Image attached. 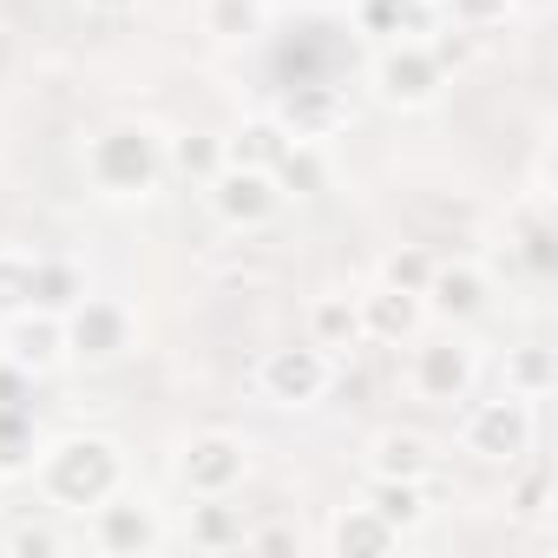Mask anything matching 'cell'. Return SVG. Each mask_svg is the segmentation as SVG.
Returning a JSON list of instances; mask_svg holds the SVG:
<instances>
[{"mask_svg": "<svg viewBox=\"0 0 558 558\" xmlns=\"http://www.w3.org/2000/svg\"><path fill=\"white\" fill-rule=\"evenodd\" d=\"M276 119H283V132H290V138H303V145H329V138H342V132H349L355 106H349V93H342V86H296L283 106H276Z\"/></svg>", "mask_w": 558, "mask_h": 558, "instance_id": "13", "label": "cell"}, {"mask_svg": "<svg viewBox=\"0 0 558 558\" xmlns=\"http://www.w3.org/2000/svg\"><path fill=\"white\" fill-rule=\"evenodd\" d=\"M204 34L217 47H256L269 34V0H204Z\"/></svg>", "mask_w": 558, "mask_h": 558, "instance_id": "24", "label": "cell"}, {"mask_svg": "<svg viewBox=\"0 0 558 558\" xmlns=\"http://www.w3.org/2000/svg\"><path fill=\"white\" fill-rule=\"evenodd\" d=\"M269 178H276V191H283V197H323L329 191V158H323V145L290 138V151L269 165Z\"/></svg>", "mask_w": 558, "mask_h": 558, "instance_id": "27", "label": "cell"}, {"mask_svg": "<svg viewBox=\"0 0 558 558\" xmlns=\"http://www.w3.org/2000/svg\"><path fill=\"white\" fill-rule=\"evenodd\" d=\"M40 460V427H34V401H0V480L34 473Z\"/></svg>", "mask_w": 558, "mask_h": 558, "instance_id": "26", "label": "cell"}, {"mask_svg": "<svg viewBox=\"0 0 558 558\" xmlns=\"http://www.w3.org/2000/svg\"><path fill=\"white\" fill-rule=\"evenodd\" d=\"M499 381H506V395H519V401H545V395L558 388V355H551L545 342H519V349H506Z\"/></svg>", "mask_w": 558, "mask_h": 558, "instance_id": "25", "label": "cell"}, {"mask_svg": "<svg viewBox=\"0 0 558 558\" xmlns=\"http://www.w3.org/2000/svg\"><path fill=\"white\" fill-rule=\"evenodd\" d=\"M283 151H290V132H283V119H276V112H256V119H243L236 132H223V165L269 171Z\"/></svg>", "mask_w": 558, "mask_h": 558, "instance_id": "22", "label": "cell"}, {"mask_svg": "<svg viewBox=\"0 0 558 558\" xmlns=\"http://www.w3.org/2000/svg\"><path fill=\"white\" fill-rule=\"evenodd\" d=\"M329 388H336V355H323L316 342L263 349V362H256V395L269 408H316Z\"/></svg>", "mask_w": 558, "mask_h": 558, "instance_id": "6", "label": "cell"}, {"mask_svg": "<svg viewBox=\"0 0 558 558\" xmlns=\"http://www.w3.org/2000/svg\"><path fill=\"white\" fill-rule=\"evenodd\" d=\"M421 8H440V0H421Z\"/></svg>", "mask_w": 558, "mask_h": 558, "instance_id": "37", "label": "cell"}, {"mask_svg": "<svg viewBox=\"0 0 558 558\" xmlns=\"http://www.w3.org/2000/svg\"><path fill=\"white\" fill-rule=\"evenodd\" d=\"M368 93L388 112H427L447 93V66L427 40H381L368 60Z\"/></svg>", "mask_w": 558, "mask_h": 558, "instance_id": "3", "label": "cell"}, {"mask_svg": "<svg viewBox=\"0 0 558 558\" xmlns=\"http://www.w3.org/2000/svg\"><path fill=\"white\" fill-rule=\"evenodd\" d=\"M27 395H34V375H27L21 362L0 355V401H27Z\"/></svg>", "mask_w": 558, "mask_h": 558, "instance_id": "36", "label": "cell"}, {"mask_svg": "<svg viewBox=\"0 0 558 558\" xmlns=\"http://www.w3.org/2000/svg\"><path fill=\"white\" fill-rule=\"evenodd\" d=\"M80 171L93 184V197H112V204H132V197H151L171 171H165V132L145 125V119H112L86 138L80 151Z\"/></svg>", "mask_w": 558, "mask_h": 558, "instance_id": "1", "label": "cell"}, {"mask_svg": "<svg viewBox=\"0 0 558 558\" xmlns=\"http://www.w3.org/2000/svg\"><path fill=\"white\" fill-rule=\"evenodd\" d=\"M310 342L323 355H355L362 349V303L349 290H323L310 303Z\"/></svg>", "mask_w": 558, "mask_h": 558, "instance_id": "18", "label": "cell"}, {"mask_svg": "<svg viewBox=\"0 0 558 558\" xmlns=\"http://www.w3.org/2000/svg\"><path fill=\"white\" fill-rule=\"evenodd\" d=\"M506 473H519L512 493H506V506H512L519 519H545V512H551V473L532 466V460H519V466H506Z\"/></svg>", "mask_w": 558, "mask_h": 558, "instance_id": "30", "label": "cell"}, {"mask_svg": "<svg viewBox=\"0 0 558 558\" xmlns=\"http://www.w3.org/2000/svg\"><path fill=\"white\" fill-rule=\"evenodd\" d=\"M362 506H375L401 538H408V532H421V525L434 519V493H427V480H375V473H368Z\"/></svg>", "mask_w": 558, "mask_h": 558, "instance_id": "19", "label": "cell"}, {"mask_svg": "<svg viewBox=\"0 0 558 558\" xmlns=\"http://www.w3.org/2000/svg\"><path fill=\"white\" fill-rule=\"evenodd\" d=\"M512 8H519V0H440V14H447L453 27H466V34H493V27H506Z\"/></svg>", "mask_w": 558, "mask_h": 558, "instance_id": "31", "label": "cell"}, {"mask_svg": "<svg viewBox=\"0 0 558 558\" xmlns=\"http://www.w3.org/2000/svg\"><path fill=\"white\" fill-rule=\"evenodd\" d=\"M86 269L73 256H34V290H27V310H47V316H66L80 296H86Z\"/></svg>", "mask_w": 558, "mask_h": 558, "instance_id": "23", "label": "cell"}, {"mask_svg": "<svg viewBox=\"0 0 558 558\" xmlns=\"http://www.w3.org/2000/svg\"><path fill=\"white\" fill-rule=\"evenodd\" d=\"M434 466H440V453L414 427H381L368 440V473L375 480H434Z\"/></svg>", "mask_w": 558, "mask_h": 558, "instance_id": "16", "label": "cell"}, {"mask_svg": "<svg viewBox=\"0 0 558 558\" xmlns=\"http://www.w3.org/2000/svg\"><path fill=\"white\" fill-rule=\"evenodd\" d=\"M434 250H421V243H401V250H388L381 256V269H375V283H388V290H401V296H421L427 290V276H434Z\"/></svg>", "mask_w": 558, "mask_h": 558, "instance_id": "29", "label": "cell"}, {"mask_svg": "<svg viewBox=\"0 0 558 558\" xmlns=\"http://www.w3.org/2000/svg\"><path fill=\"white\" fill-rule=\"evenodd\" d=\"M243 551H303V532H290V525H250Z\"/></svg>", "mask_w": 558, "mask_h": 558, "instance_id": "34", "label": "cell"}, {"mask_svg": "<svg viewBox=\"0 0 558 558\" xmlns=\"http://www.w3.org/2000/svg\"><path fill=\"white\" fill-rule=\"evenodd\" d=\"M93 545H99L106 558H151V551L165 545V519H158L151 499H138V493L119 486L112 499L93 506Z\"/></svg>", "mask_w": 558, "mask_h": 558, "instance_id": "11", "label": "cell"}, {"mask_svg": "<svg viewBox=\"0 0 558 558\" xmlns=\"http://www.w3.org/2000/svg\"><path fill=\"white\" fill-rule=\"evenodd\" d=\"M421 310L447 329H466L493 310V269L473 263V256H453V263H434L427 290H421Z\"/></svg>", "mask_w": 558, "mask_h": 558, "instance_id": "10", "label": "cell"}, {"mask_svg": "<svg viewBox=\"0 0 558 558\" xmlns=\"http://www.w3.org/2000/svg\"><path fill=\"white\" fill-rule=\"evenodd\" d=\"M165 171H178L191 184L217 178L223 171V132H178V138H165Z\"/></svg>", "mask_w": 558, "mask_h": 558, "instance_id": "28", "label": "cell"}, {"mask_svg": "<svg viewBox=\"0 0 558 558\" xmlns=\"http://www.w3.org/2000/svg\"><path fill=\"white\" fill-rule=\"evenodd\" d=\"M506 256L532 276V283H545V276L558 269V230H551V217H545L538 197L512 204V217H506Z\"/></svg>", "mask_w": 558, "mask_h": 558, "instance_id": "14", "label": "cell"}, {"mask_svg": "<svg viewBox=\"0 0 558 558\" xmlns=\"http://www.w3.org/2000/svg\"><path fill=\"white\" fill-rule=\"evenodd\" d=\"M473 381H480V349H473V342H460V336L421 342V349L408 355V388H414L421 401H434V408L466 401V395H473Z\"/></svg>", "mask_w": 558, "mask_h": 558, "instance_id": "9", "label": "cell"}, {"mask_svg": "<svg viewBox=\"0 0 558 558\" xmlns=\"http://www.w3.org/2000/svg\"><path fill=\"white\" fill-rule=\"evenodd\" d=\"M184 538H191L197 551H243V538H250V512L230 506V493H223V499H197L191 519H184Z\"/></svg>", "mask_w": 558, "mask_h": 558, "instance_id": "21", "label": "cell"}, {"mask_svg": "<svg viewBox=\"0 0 558 558\" xmlns=\"http://www.w3.org/2000/svg\"><path fill=\"white\" fill-rule=\"evenodd\" d=\"M349 14L368 40H427L440 8H421V0H349Z\"/></svg>", "mask_w": 558, "mask_h": 558, "instance_id": "20", "label": "cell"}, {"mask_svg": "<svg viewBox=\"0 0 558 558\" xmlns=\"http://www.w3.org/2000/svg\"><path fill=\"white\" fill-rule=\"evenodd\" d=\"M0 551H14V558H60L66 551V538L53 532V525H8V532H0Z\"/></svg>", "mask_w": 558, "mask_h": 558, "instance_id": "33", "label": "cell"}, {"mask_svg": "<svg viewBox=\"0 0 558 558\" xmlns=\"http://www.w3.org/2000/svg\"><path fill=\"white\" fill-rule=\"evenodd\" d=\"M395 545H401V532H395L375 506H362V499L329 519V551H336V558H388Z\"/></svg>", "mask_w": 558, "mask_h": 558, "instance_id": "17", "label": "cell"}, {"mask_svg": "<svg viewBox=\"0 0 558 558\" xmlns=\"http://www.w3.org/2000/svg\"><path fill=\"white\" fill-rule=\"evenodd\" d=\"M60 323H66V362H80V368H119L138 349V316L119 296H93L86 290Z\"/></svg>", "mask_w": 558, "mask_h": 558, "instance_id": "5", "label": "cell"}, {"mask_svg": "<svg viewBox=\"0 0 558 558\" xmlns=\"http://www.w3.org/2000/svg\"><path fill=\"white\" fill-rule=\"evenodd\" d=\"M27 290H34V256L27 250H0V323L14 310H27Z\"/></svg>", "mask_w": 558, "mask_h": 558, "instance_id": "32", "label": "cell"}, {"mask_svg": "<svg viewBox=\"0 0 558 558\" xmlns=\"http://www.w3.org/2000/svg\"><path fill=\"white\" fill-rule=\"evenodd\" d=\"M34 480H40V499H47V506H60V512H93L99 499H112V493L125 486V453H119V440H106V434H60L53 447H40Z\"/></svg>", "mask_w": 558, "mask_h": 558, "instance_id": "2", "label": "cell"}, {"mask_svg": "<svg viewBox=\"0 0 558 558\" xmlns=\"http://www.w3.org/2000/svg\"><path fill=\"white\" fill-rule=\"evenodd\" d=\"M0 355L21 362V368L40 381V375L66 368V323L47 316V310H14L8 323H0Z\"/></svg>", "mask_w": 558, "mask_h": 558, "instance_id": "12", "label": "cell"}, {"mask_svg": "<svg viewBox=\"0 0 558 558\" xmlns=\"http://www.w3.org/2000/svg\"><path fill=\"white\" fill-rule=\"evenodd\" d=\"M138 8H145V0H80V14L99 21V27H119V21H132Z\"/></svg>", "mask_w": 558, "mask_h": 558, "instance_id": "35", "label": "cell"}, {"mask_svg": "<svg viewBox=\"0 0 558 558\" xmlns=\"http://www.w3.org/2000/svg\"><path fill=\"white\" fill-rule=\"evenodd\" d=\"M355 303H362V342H388V349H401V342H414L421 323H427L421 296H401V290H388V283H375V290L355 296Z\"/></svg>", "mask_w": 558, "mask_h": 558, "instance_id": "15", "label": "cell"}, {"mask_svg": "<svg viewBox=\"0 0 558 558\" xmlns=\"http://www.w3.org/2000/svg\"><path fill=\"white\" fill-rule=\"evenodd\" d=\"M250 480V440L230 427H204L178 447V486L191 499H223Z\"/></svg>", "mask_w": 558, "mask_h": 558, "instance_id": "7", "label": "cell"}, {"mask_svg": "<svg viewBox=\"0 0 558 558\" xmlns=\"http://www.w3.org/2000/svg\"><path fill=\"white\" fill-rule=\"evenodd\" d=\"M532 440H538V414H532V401H519L506 388L460 414V453H473L480 466H519V460H532Z\"/></svg>", "mask_w": 558, "mask_h": 558, "instance_id": "4", "label": "cell"}, {"mask_svg": "<svg viewBox=\"0 0 558 558\" xmlns=\"http://www.w3.org/2000/svg\"><path fill=\"white\" fill-rule=\"evenodd\" d=\"M197 191H204V204H210V217L223 230H269L276 217H283V204H290L283 191H276L269 171H250V165H223Z\"/></svg>", "mask_w": 558, "mask_h": 558, "instance_id": "8", "label": "cell"}]
</instances>
